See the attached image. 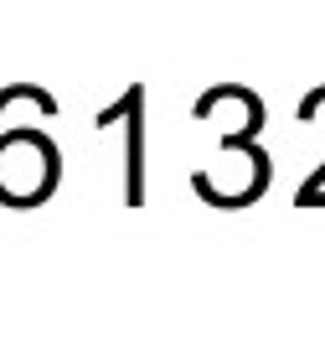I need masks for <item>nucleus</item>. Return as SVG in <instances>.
<instances>
[]
</instances>
